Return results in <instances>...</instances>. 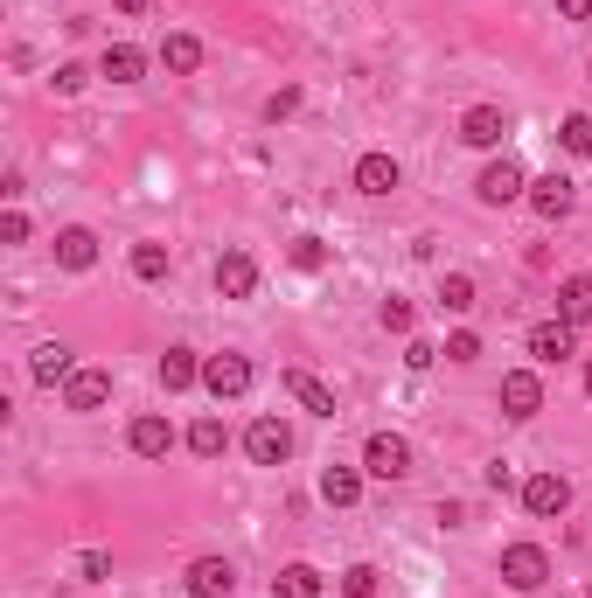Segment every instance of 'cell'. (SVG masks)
Listing matches in <instances>:
<instances>
[{"instance_id":"obj_2","label":"cell","mask_w":592,"mask_h":598,"mask_svg":"<svg viewBox=\"0 0 592 598\" xmlns=\"http://www.w3.org/2000/svg\"><path fill=\"white\" fill-rule=\"evenodd\" d=\"M502 585H509V591H544V585H551L544 543H509V550H502Z\"/></svg>"},{"instance_id":"obj_12","label":"cell","mask_w":592,"mask_h":598,"mask_svg":"<svg viewBox=\"0 0 592 598\" xmlns=\"http://www.w3.org/2000/svg\"><path fill=\"white\" fill-rule=\"evenodd\" d=\"M57 265H63V272H91V265H98V230H84V223L57 230Z\"/></svg>"},{"instance_id":"obj_18","label":"cell","mask_w":592,"mask_h":598,"mask_svg":"<svg viewBox=\"0 0 592 598\" xmlns=\"http://www.w3.org/2000/svg\"><path fill=\"white\" fill-rule=\"evenodd\" d=\"M106 397H112V376H106V369H77V376L63 383V404H70V411H98Z\"/></svg>"},{"instance_id":"obj_40","label":"cell","mask_w":592,"mask_h":598,"mask_svg":"<svg viewBox=\"0 0 592 598\" xmlns=\"http://www.w3.org/2000/svg\"><path fill=\"white\" fill-rule=\"evenodd\" d=\"M585 397H592V362H585Z\"/></svg>"},{"instance_id":"obj_15","label":"cell","mask_w":592,"mask_h":598,"mask_svg":"<svg viewBox=\"0 0 592 598\" xmlns=\"http://www.w3.org/2000/svg\"><path fill=\"white\" fill-rule=\"evenodd\" d=\"M287 397H293L300 411H314V418H334V389H328L321 376H307V369H287Z\"/></svg>"},{"instance_id":"obj_27","label":"cell","mask_w":592,"mask_h":598,"mask_svg":"<svg viewBox=\"0 0 592 598\" xmlns=\"http://www.w3.org/2000/svg\"><path fill=\"white\" fill-rule=\"evenodd\" d=\"M440 306H446V314H468V306H474V278L468 272H446L440 278Z\"/></svg>"},{"instance_id":"obj_17","label":"cell","mask_w":592,"mask_h":598,"mask_svg":"<svg viewBox=\"0 0 592 598\" xmlns=\"http://www.w3.org/2000/svg\"><path fill=\"white\" fill-rule=\"evenodd\" d=\"M98 77H112V84H140V77H147V49L112 42L106 57H98Z\"/></svg>"},{"instance_id":"obj_28","label":"cell","mask_w":592,"mask_h":598,"mask_svg":"<svg viewBox=\"0 0 592 598\" xmlns=\"http://www.w3.org/2000/svg\"><path fill=\"white\" fill-rule=\"evenodd\" d=\"M558 146H564V153H592V112L564 119V125H558Z\"/></svg>"},{"instance_id":"obj_5","label":"cell","mask_w":592,"mask_h":598,"mask_svg":"<svg viewBox=\"0 0 592 598\" xmlns=\"http://www.w3.org/2000/svg\"><path fill=\"white\" fill-rule=\"evenodd\" d=\"M363 474H377V480H404L411 474V446L398 432H370V446H363Z\"/></svg>"},{"instance_id":"obj_10","label":"cell","mask_w":592,"mask_h":598,"mask_svg":"<svg viewBox=\"0 0 592 598\" xmlns=\"http://www.w3.org/2000/svg\"><path fill=\"white\" fill-rule=\"evenodd\" d=\"M502 411L509 418H536V411H544V383H536V369H509L502 376Z\"/></svg>"},{"instance_id":"obj_11","label":"cell","mask_w":592,"mask_h":598,"mask_svg":"<svg viewBox=\"0 0 592 598\" xmlns=\"http://www.w3.org/2000/svg\"><path fill=\"white\" fill-rule=\"evenodd\" d=\"M502 133H509L502 105H468V112H460V140H468V146H502Z\"/></svg>"},{"instance_id":"obj_1","label":"cell","mask_w":592,"mask_h":598,"mask_svg":"<svg viewBox=\"0 0 592 598\" xmlns=\"http://www.w3.org/2000/svg\"><path fill=\"white\" fill-rule=\"evenodd\" d=\"M251 383H259V369H251V355H230V348H223V355H210V362H202V389H210L217 404H238Z\"/></svg>"},{"instance_id":"obj_34","label":"cell","mask_w":592,"mask_h":598,"mask_svg":"<svg viewBox=\"0 0 592 598\" xmlns=\"http://www.w3.org/2000/svg\"><path fill=\"white\" fill-rule=\"evenodd\" d=\"M49 84H57L63 98H77V91H84V84H91V70H84V63H63L57 77H49Z\"/></svg>"},{"instance_id":"obj_33","label":"cell","mask_w":592,"mask_h":598,"mask_svg":"<svg viewBox=\"0 0 592 598\" xmlns=\"http://www.w3.org/2000/svg\"><path fill=\"white\" fill-rule=\"evenodd\" d=\"M377 321L391 327V334H411V300H398V293H391V300L377 306Z\"/></svg>"},{"instance_id":"obj_4","label":"cell","mask_w":592,"mask_h":598,"mask_svg":"<svg viewBox=\"0 0 592 598\" xmlns=\"http://www.w3.org/2000/svg\"><path fill=\"white\" fill-rule=\"evenodd\" d=\"M244 453H251V466H287V459H293V432L279 425V418H251Z\"/></svg>"},{"instance_id":"obj_19","label":"cell","mask_w":592,"mask_h":598,"mask_svg":"<svg viewBox=\"0 0 592 598\" xmlns=\"http://www.w3.org/2000/svg\"><path fill=\"white\" fill-rule=\"evenodd\" d=\"M29 376H36L42 389H57V383H70V376H77V369H70V348H63V342H42V348L29 355Z\"/></svg>"},{"instance_id":"obj_21","label":"cell","mask_w":592,"mask_h":598,"mask_svg":"<svg viewBox=\"0 0 592 598\" xmlns=\"http://www.w3.org/2000/svg\"><path fill=\"white\" fill-rule=\"evenodd\" d=\"M189 383H202V362H195V348H168V355H161V389H168V397H182Z\"/></svg>"},{"instance_id":"obj_37","label":"cell","mask_w":592,"mask_h":598,"mask_svg":"<svg viewBox=\"0 0 592 598\" xmlns=\"http://www.w3.org/2000/svg\"><path fill=\"white\" fill-rule=\"evenodd\" d=\"M440 355H446V348H432V342H411V348H404V362H411V369H432Z\"/></svg>"},{"instance_id":"obj_3","label":"cell","mask_w":592,"mask_h":598,"mask_svg":"<svg viewBox=\"0 0 592 598\" xmlns=\"http://www.w3.org/2000/svg\"><path fill=\"white\" fill-rule=\"evenodd\" d=\"M474 195L488 202V210H509V202H523V195H530L523 161H509V153H502V161H488V168H481V181H474Z\"/></svg>"},{"instance_id":"obj_39","label":"cell","mask_w":592,"mask_h":598,"mask_svg":"<svg viewBox=\"0 0 592 598\" xmlns=\"http://www.w3.org/2000/svg\"><path fill=\"white\" fill-rule=\"evenodd\" d=\"M112 8H119V14H140V8H147V0H112Z\"/></svg>"},{"instance_id":"obj_20","label":"cell","mask_w":592,"mask_h":598,"mask_svg":"<svg viewBox=\"0 0 592 598\" xmlns=\"http://www.w3.org/2000/svg\"><path fill=\"white\" fill-rule=\"evenodd\" d=\"M558 321L564 327H592V278H564L558 285Z\"/></svg>"},{"instance_id":"obj_23","label":"cell","mask_w":592,"mask_h":598,"mask_svg":"<svg viewBox=\"0 0 592 598\" xmlns=\"http://www.w3.org/2000/svg\"><path fill=\"white\" fill-rule=\"evenodd\" d=\"M272 598H321V570L314 564H287L272 578Z\"/></svg>"},{"instance_id":"obj_32","label":"cell","mask_w":592,"mask_h":598,"mask_svg":"<svg viewBox=\"0 0 592 598\" xmlns=\"http://www.w3.org/2000/svg\"><path fill=\"white\" fill-rule=\"evenodd\" d=\"M293 112H300V84H287V91H272V98H265V125L293 119Z\"/></svg>"},{"instance_id":"obj_41","label":"cell","mask_w":592,"mask_h":598,"mask_svg":"<svg viewBox=\"0 0 592 598\" xmlns=\"http://www.w3.org/2000/svg\"><path fill=\"white\" fill-rule=\"evenodd\" d=\"M585 598H592V585H585Z\"/></svg>"},{"instance_id":"obj_30","label":"cell","mask_w":592,"mask_h":598,"mask_svg":"<svg viewBox=\"0 0 592 598\" xmlns=\"http://www.w3.org/2000/svg\"><path fill=\"white\" fill-rule=\"evenodd\" d=\"M328 265V244L321 237H293V272H321Z\"/></svg>"},{"instance_id":"obj_38","label":"cell","mask_w":592,"mask_h":598,"mask_svg":"<svg viewBox=\"0 0 592 598\" xmlns=\"http://www.w3.org/2000/svg\"><path fill=\"white\" fill-rule=\"evenodd\" d=\"M558 14H564V21H585V14H592V0H558Z\"/></svg>"},{"instance_id":"obj_7","label":"cell","mask_w":592,"mask_h":598,"mask_svg":"<svg viewBox=\"0 0 592 598\" xmlns=\"http://www.w3.org/2000/svg\"><path fill=\"white\" fill-rule=\"evenodd\" d=\"M523 508L530 515H564V508H572V480H564V474H530L523 480Z\"/></svg>"},{"instance_id":"obj_8","label":"cell","mask_w":592,"mask_h":598,"mask_svg":"<svg viewBox=\"0 0 592 598\" xmlns=\"http://www.w3.org/2000/svg\"><path fill=\"white\" fill-rule=\"evenodd\" d=\"M217 293L223 300H251V293H259V265H251V251H223L217 257Z\"/></svg>"},{"instance_id":"obj_13","label":"cell","mask_w":592,"mask_h":598,"mask_svg":"<svg viewBox=\"0 0 592 598\" xmlns=\"http://www.w3.org/2000/svg\"><path fill=\"white\" fill-rule=\"evenodd\" d=\"M126 446H133L140 459H168V453H174V425H168V418H153V411H147V418H133V432H126Z\"/></svg>"},{"instance_id":"obj_36","label":"cell","mask_w":592,"mask_h":598,"mask_svg":"<svg viewBox=\"0 0 592 598\" xmlns=\"http://www.w3.org/2000/svg\"><path fill=\"white\" fill-rule=\"evenodd\" d=\"M0 244H29V216H21V210L0 216Z\"/></svg>"},{"instance_id":"obj_6","label":"cell","mask_w":592,"mask_h":598,"mask_svg":"<svg viewBox=\"0 0 592 598\" xmlns=\"http://www.w3.org/2000/svg\"><path fill=\"white\" fill-rule=\"evenodd\" d=\"M523 202H530V210L544 216V223H558V216H572V202H579V189H572V181H564V174H536Z\"/></svg>"},{"instance_id":"obj_26","label":"cell","mask_w":592,"mask_h":598,"mask_svg":"<svg viewBox=\"0 0 592 598\" xmlns=\"http://www.w3.org/2000/svg\"><path fill=\"white\" fill-rule=\"evenodd\" d=\"M168 265H174V257H168V244H133V278L161 285V278H168Z\"/></svg>"},{"instance_id":"obj_22","label":"cell","mask_w":592,"mask_h":598,"mask_svg":"<svg viewBox=\"0 0 592 598\" xmlns=\"http://www.w3.org/2000/svg\"><path fill=\"white\" fill-rule=\"evenodd\" d=\"M355 494H363V474H355V466H328L321 474V501L328 508H355Z\"/></svg>"},{"instance_id":"obj_24","label":"cell","mask_w":592,"mask_h":598,"mask_svg":"<svg viewBox=\"0 0 592 598\" xmlns=\"http://www.w3.org/2000/svg\"><path fill=\"white\" fill-rule=\"evenodd\" d=\"M189 453H195V459H223V453H230L223 418H195V425H189Z\"/></svg>"},{"instance_id":"obj_9","label":"cell","mask_w":592,"mask_h":598,"mask_svg":"<svg viewBox=\"0 0 592 598\" xmlns=\"http://www.w3.org/2000/svg\"><path fill=\"white\" fill-rule=\"evenodd\" d=\"M230 591H238L230 557H195V564H189V598H230Z\"/></svg>"},{"instance_id":"obj_29","label":"cell","mask_w":592,"mask_h":598,"mask_svg":"<svg viewBox=\"0 0 592 598\" xmlns=\"http://www.w3.org/2000/svg\"><path fill=\"white\" fill-rule=\"evenodd\" d=\"M342 598H377V564H349L342 570Z\"/></svg>"},{"instance_id":"obj_16","label":"cell","mask_w":592,"mask_h":598,"mask_svg":"<svg viewBox=\"0 0 592 598\" xmlns=\"http://www.w3.org/2000/svg\"><path fill=\"white\" fill-rule=\"evenodd\" d=\"M398 181H404V168L391 161V153H363V161H355V189L363 195H391Z\"/></svg>"},{"instance_id":"obj_31","label":"cell","mask_w":592,"mask_h":598,"mask_svg":"<svg viewBox=\"0 0 592 598\" xmlns=\"http://www.w3.org/2000/svg\"><path fill=\"white\" fill-rule=\"evenodd\" d=\"M77 578H84V585H106V578H112V557H106V550H77Z\"/></svg>"},{"instance_id":"obj_25","label":"cell","mask_w":592,"mask_h":598,"mask_svg":"<svg viewBox=\"0 0 592 598\" xmlns=\"http://www.w3.org/2000/svg\"><path fill=\"white\" fill-rule=\"evenodd\" d=\"M161 63H168L174 77L202 70V42H195V36H168V42H161Z\"/></svg>"},{"instance_id":"obj_35","label":"cell","mask_w":592,"mask_h":598,"mask_svg":"<svg viewBox=\"0 0 592 598\" xmlns=\"http://www.w3.org/2000/svg\"><path fill=\"white\" fill-rule=\"evenodd\" d=\"M474 355H481V334H468V327H460L453 342H446V362H474Z\"/></svg>"},{"instance_id":"obj_14","label":"cell","mask_w":592,"mask_h":598,"mask_svg":"<svg viewBox=\"0 0 592 598\" xmlns=\"http://www.w3.org/2000/svg\"><path fill=\"white\" fill-rule=\"evenodd\" d=\"M572 348H579V327H564V321H536L530 327V355L536 362H564Z\"/></svg>"}]
</instances>
